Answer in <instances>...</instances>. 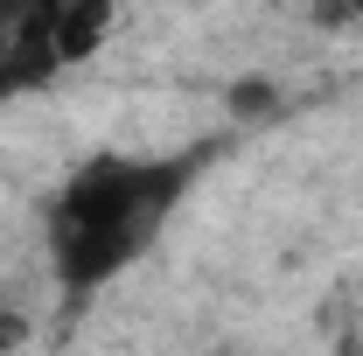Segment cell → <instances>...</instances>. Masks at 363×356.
<instances>
[{
    "instance_id": "6da1fadb",
    "label": "cell",
    "mask_w": 363,
    "mask_h": 356,
    "mask_svg": "<svg viewBox=\"0 0 363 356\" xmlns=\"http://www.w3.org/2000/svg\"><path fill=\"white\" fill-rule=\"evenodd\" d=\"M189 168L175 161H91L49 210V259L63 287H98L133 259L175 210Z\"/></svg>"
},
{
    "instance_id": "7a4b0ae2",
    "label": "cell",
    "mask_w": 363,
    "mask_h": 356,
    "mask_svg": "<svg viewBox=\"0 0 363 356\" xmlns=\"http://www.w3.org/2000/svg\"><path fill=\"white\" fill-rule=\"evenodd\" d=\"M63 0H0V98L43 84L63 63Z\"/></svg>"
},
{
    "instance_id": "3957f363",
    "label": "cell",
    "mask_w": 363,
    "mask_h": 356,
    "mask_svg": "<svg viewBox=\"0 0 363 356\" xmlns=\"http://www.w3.org/2000/svg\"><path fill=\"white\" fill-rule=\"evenodd\" d=\"M105 21H112V0H63V63L70 56H91L98 35H105Z\"/></svg>"
},
{
    "instance_id": "277c9868",
    "label": "cell",
    "mask_w": 363,
    "mask_h": 356,
    "mask_svg": "<svg viewBox=\"0 0 363 356\" xmlns=\"http://www.w3.org/2000/svg\"><path fill=\"white\" fill-rule=\"evenodd\" d=\"M321 21H342V14H363V0H315Z\"/></svg>"
}]
</instances>
